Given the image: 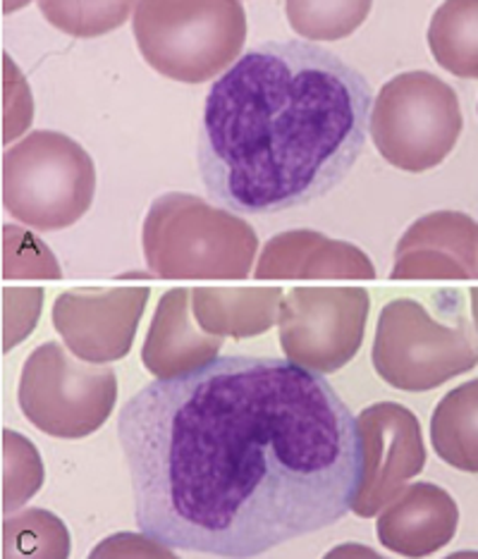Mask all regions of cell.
<instances>
[{
    "label": "cell",
    "instance_id": "1",
    "mask_svg": "<svg viewBox=\"0 0 478 559\" xmlns=\"http://www.w3.org/2000/svg\"><path fill=\"white\" fill-rule=\"evenodd\" d=\"M118 440L136 528L180 552L266 555L345 519L361 486L357 416L289 359L232 354L151 380Z\"/></svg>",
    "mask_w": 478,
    "mask_h": 559
},
{
    "label": "cell",
    "instance_id": "23",
    "mask_svg": "<svg viewBox=\"0 0 478 559\" xmlns=\"http://www.w3.org/2000/svg\"><path fill=\"white\" fill-rule=\"evenodd\" d=\"M50 24L72 36H98L128 20L132 3H41Z\"/></svg>",
    "mask_w": 478,
    "mask_h": 559
},
{
    "label": "cell",
    "instance_id": "10",
    "mask_svg": "<svg viewBox=\"0 0 478 559\" xmlns=\"http://www.w3.org/2000/svg\"><path fill=\"white\" fill-rule=\"evenodd\" d=\"M363 468L351 514L379 516L426 466L421 424L411 409L397 402H375L357 418Z\"/></svg>",
    "mask_w": 478,
    "mask_h": 559
},
{
    "label": "cell",
    "instance_id": "17",
    "mask_svg": "<svg viewBox=\"0 0 478 559\" xmlns=\"http://www.w3.org/2000/svg\"><path fill=\"white\" fill-rule=\"evenodd\" d=\"M431 444L445 464L478 474V378L438 402L431 416Z\"/></svg>",
    "mask_w": 478,
    "mask_h": 559
},
{
    "label": "cell",
    "instance_id": "22",
    "mask_svg": "<svg viewBox=\"0 0 478 559\" xmlns=\"http://www.w3.org/2000/svg\"><path fill=\"white\" fill-rule=\"evenodd\" d=\"M3 235H5V241H3L5 280H17V277L60 280L62 277L56 257L50 253V249L39 237L15 225H5Z\"/></svg>",
    "mask_w": 478,
    "mask_h": 559
},
{
    "label": "cell",
    "instance_id": "18",
    "mask_svg": "<svg viewBox=\"0 0 478 559\" xmlns=\"http://www.w3.org/2000/svg\"><path fill=\"white\" fill-rule=\"evenodd\" d=\"M435 62L462 80H478V0L440 5L429 27Z\"/></svg>",
    "mask_w": 478,
    "mask_h": 559
},
{
    "label": "cell",
    "instance_id": "20",
    "mask_svg": "<svg viewBox=\"0 0 478 559\" xmlns=\"http://www.w3.org/2000/svg\"><path fill=\"white\" fill-rule=\"evenodd\" d=\"M287 20L307 41H335L357 32L371 3H287Z\"/></svg>",
    "mask_w": 478,
    "mask_h": 559
},
{
    "label": "cell",
    "instance_id": "5",
    "mask_svg": "<svg viewBox=\"0 0 478 559\" xmlns=\"http://www.w3.org/2000/svg\"><path fill=\"white\" fill-rule=\"evenodd\" d=\"M134 39L163 78L201 84L235 66L247 39V15L235 0L134 3Z\"/></svg>",
    "mask_w": 478,
    "mask_h": 559
},
{
    "label": "cell",
    "instance_id": "13",
    "mask_svg": "<svg viewBox=\"0 0 478 559\" xmlns=\"http://www.w3.org/2000/svg\"><path fill=\"white\" fill-rule=\"evenodd\" d=\"M459 507L433 483H411L375 521L383 548L402 557H429L455 538Z\"/></svg>",
    "mask_w": 478,
    "mask_h": 559
},
{
    "label": "cell",
    "instance_id": "14",
    "mask_svg": "<svg viewBox=\"0 0 478 559\" xmlns=\"http://www.w3.org/2000/svg\"><path fill=\"white\" fill-rule=\"evenodd\" d=\"M256 280H373L375 269L367 251L345 239L316 230H289L266 241L256 261Z\"/></svg>",
    "mask_w": 478,
    "mask_h": 559
},
{
    "label": "cell",
    "instance_id": "21",
    "mask_svg": "<svg viewBox=\"0 0 478 559\" xmlns=\"http://www.w3.org/2000/svg\"><path fill=\"white\" fill-rule=\"evenodd\" d=\"M5 472H3V512L5 516L17 512L27 500H32L44 486V462L34 444L17 436L15 430H5Z\"/></svg>",
    "mask_w": 478,
    "mask_h": 559
},
{
    "label": "cell",
    "instance_id": "19",
    "mask_svg": "<svg viewBox=\"0 0 478 559\" xmlns=\"http://www.w3.org/2000/svg\"><path fill=\"white\" fill-rule=\"evenodd\" d=\"M3 557H70L65 524L46 510H27L3 521Z\"/></svg>",
    "mask_w": 478,
    "mask_h": 559
},
{
    "label": "cell",
    "instance_id": "4",
    "mask_svg": "<svg viewBox=\"0 0 478 559\" xmlns=\"http://www.w3.org/2000/svg\"><path fill=\"white\" fill-rule=\"evenodd\" d=\"M371 361L402 392H429L469 373L478 366L476 309L438 319L417 299H393L375 323Z\"/></svg>",
    "mask_w": 478,
    "mask_h": 559
},
{
    "label": "cell",
    "instance_id": "8",
    "mask_svg": "<svg viewBox=\"0 0 478 559\" xmlns=\"http://www.w3.org/2000/svg\"><path fill=\"white\" fill-rule=\"evenodd\" d=\"M17 402L41 433L80 440L96 433L116 409L118 378L106 364H89L60 342H46L22 366Z\"/></svg>",
    "mask_w": 478,
    "mask_h": 559
},
{
    "label": "cell",
    "instance_id": "7",
    "mask_svg": "<svg viewBox=\"0 0 478 559\" xmlns=\"http://www.w3.org/2000/svg\"><path fill=\"white\" fill-rule=\"evenodd\" d=\"M464 130L455 88L426 70L402 72L373 98L369 132L379 154L397 170L438 168Z\"/></svg>",
    "mask_w": 478,
    "mask_h": 559
},
{
    "label": "cell",
    "instance_id": "2",
    "mask_svg": "<svg viewBox=\"0 0 478 559\" xmlns=\"http://www.w3.org/2000/svg\"><path fill=\"white\" fill-rule=\"evenodd\" d=\"M373 88L333 50L287 39L244 50L213 82L196 163L211 199L275 215L328 197L367 144Z\"/></svg>",
    "mask_w": 478,
    "mask_h": 559
},
{
    "label": "cell",
    "instance_id": "11",
    "mask_svg": "<svg viewBox=\"0 0 478 559\" xmlns=\"http://www.w3.org/2000/svg\"><path fill=\"white\" fill-rule=\"evenodd\" d=\"M148 295V287L68 289L53 304V328L74 357L89 364L120 361L132 349Z\"/></svg>",
    "mask_w": 478,
    "mask_h": 559
},
{
    "label": "cell",
    "instance_id": "16",
    "mask_svg": "<svg viewBox=\"0 0 478 559\" xmlns=\"http://www.w3.org/2000/svg\"><path fill=\"white\" fill-rule=\"evenodd\" d=\"M283 287H194L199 328L218 337H256L278 323Z\"/></svg>",
    "mask_w": 478,
    "mask_h": 559
},
{
    "label": "cell",
    "instance_id": "9",
    "mask_svg": "<svg viewBox=\"0 0 478 559\" xmlns=\"http://www.w3.org/2000/svg\"><path fill=\"white\" fill-rule=\"evenodd\" d=\"M371 295L363 287H295L280 301V349L289 361L328 376L347 366L367 333Z\"/></svg>",
    "mask_w": 478,
    "mask_h": 559
},
{
    "label": "cell",
    "instance_id": "12",
    "mask_svg": "<svg viewBox=\"0 0 478 559\" xmlns=\"http://www.w3.org/2000/svg\"><path fill=\"white\" fill-rule=\"evenodd\" d=\"M390 280H478V223L459 211L421 215L397 241Z\"/></svg>",
    "mask_w": 478,
    "mask_h": 559
},
{
    "label": "cell",
    "instance_id": "15",
    "mask_svg": "<svg viewBox=\"0 0 478 559\" xmlns=\"http://www.w3.org/2000/svg\"><path fill=\"white\" fill-rule=\"evenodd\" d=\"M223 337L199 328L192 289L172 287L160 297L142 347L144 368L156 378H175L218 357Z\"/></svg>",
    "mask_w": 478,
    "mask_h": 559
},
{
    "label": "cell",
    "instance_id": "6",
    "mask_svg": "<svg viewBox=\"0 0 478 559\" xmlns=\"http://www.w3.org/2000/svg\"><path fill=\"white\" fill-rule=\"evenodd\" d=\"M94 194L96 165L68 134L36 130L5 151V211L32 230H65L92 209Z\"/></svg>",
    "mask_w": 478,
    "mask_h": 559
},
{
    "label": "cell",
    "instance_id": "3",
    "mask_svg": "<svg viewBox=\"0 0 478 559\" xmlns=\"http://www.w3.org/2000/svg\"><path fill=\"white\" fill-rule=\"evenodd\" d=\"M142 247L148 271L163 280H239L251 271L259 237L228 209L168 192L151 201Z\"/></svg>",
    "mask_w": 478,
    "mask_h": 559
}]
</instances>
